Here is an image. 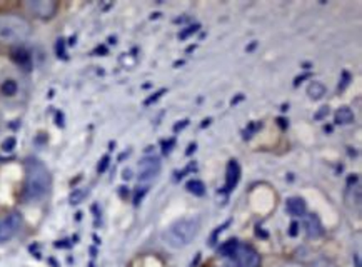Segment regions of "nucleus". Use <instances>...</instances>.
<instances>
[{
  "label": "nucleus",
  "instance_id": "27",
  "mask_svg": "<svg viewBox=\"0 0 362 267\" xmlns=\"http://www.w3.org/2000/svg\"><path fill=\"white\" fill-rule=\"evenodd\" d=\"M15 144H17L15 137H8L7 141L2 144V149H3V151H7V152H10L12 149H15Z\"/></svg>",
  "mask_w": 362,
  "mask_h": 267
},
{
  "label": "nucleus",
  "instance_id": "10",
  "mask_svg": "<svg viewBox=\"0 0 362 267\" xmlns=\"http://www.w3.org/2000/svg\"><path fill=\"white\" fill-rule=\"evenodd\" d=\"M306 232H308V237L310 239H317L324 234L322 224L316 214L306 215Z\"/></svg>",
  "mask_w": 362,
  "mask_h": 267
},
{
  "label": "nucleus",
  "instance_id": "39",
  "mask_svg": "<svg viewBox=\"0 0 362 267\" xmlns=\"http://www.w3.org/2000/svg\"><path fill=\"white\" fill-rule=\"evenodd\" d=\"M209 124H211V119H206V121L202 122V125H201V127H206V125H209Z\"/></svg>",
  "mask_w": 362,
  "mask_h": 267
},
{
  "label": "nucleus",
  "instance_id": "23",
  "mask_svg": "<svg viewBox=\"0 0 362 267\" xmlns=\"http://www.w3.org/2000/svg\"><path fill=\"white\" fill-rule=\"evenodd\" d=\"M351 80H352V75L349 74L347 70H344L342 72V79H340V84H339V91H344V89H346L349 84H351Z\"/></svg>",
  "mask_w": 362,
  "mask_h": 267
},
{
  "label": "nucleus",
  "instance_id": "5",
  "mask_svg": "<svg viewBox=\"0 0 362 267\" xmlns=\"http://www.w3.org/2000/svg\"><path fill=\"white\" fill-rule=\"evenodd\" d=\"M25 8L37 19H50L57 12L59 3L55 0H29L25 2Z\"/></svg>",
  "mask_w": 362,
  "mask_h": 267
},
{
  "label": "nucleus",
  "instance_id": "19",
  "mask_svg": "<svg viewBox=\"0 0 362 267\" xmlns=\"http://www.w3.org/2000/svg\"><path fill=\"white\" fill-rule=\"evenodd\" d=\"M229 226H231V220H225V222L223 224V226H219L216 229L214 232H212V236H211V239H209V245H211V247H214L216 245V243H217V237H219L220 234H223V232L225 231V229H227Z\"/></svg>",
  "mask_w": 362,
  "mask_h": 267
},
{
  "label": "nucleus",
  "instance_id": "15",
  "mask_svg": "<svg viewBox=\"0 0 362 267\" xmlns=\"http://www.w3.org/2000/svg\"><path fill=\"white\" fill-rule=\"evenodd\" d=\"M186 189H187V192L194 194V196H197V197H202L204 194H206V185H204V182L199 179H193V181L187 182Z\"/></svg>",
  "mask_w": 362,
  "mask_h": 267
},
{
  "label": "nucleus",
  "instance_id": "4",
  "mask_svg": "<svg viewBox=\"0 0 362 267\" xmlns=\"http://www.w3.org/2000/svg\"><path fill=\"white\" fill-rule=\"evenodd\" d=\"M22 227V215L19 213H10L0 220V244L8 243L12 237L17 236V232Z\"/></svg>",
  "mask_w": 362,
  "mask_h": 267
},
{
  "label": "nucleus",
  "instance_id": "22",
  "mask_svg": "<svg viewBox=\"0 0 362 267\" xmlns=\"http://www.w3.org/2000/svg\"><path fill=\"white\" fill-rule=\"evenodd\" d=\"M174 146H176V137L169 139V141H162V154H164V155L170 154V152H172Z\"/></svg>",
  "mask_w": 362,
  "mask_h": 267
},
{
  "label": "nucleus",
  "instance_id": "32",
  "mask_svg": "<svg viewBox=\"0 0 362 267\" xmlns=\"http://www.w3.org/2000/svg\"><path fill=\"white\" fill-rule=\"evenodd\" d=\"M297 234H299V224L292 222V224H291V229H289V236L296 237Z\"/></svg>",
  "mask_w": 362,
  "mask_h": 267
},
{
  "label": "nucleus",
  "instance_id": "8",
  "mask_svg": "<svg viewBox=\"0 0 362 267\" xmlns=\"http://www.w3.org/2000/svg\"><path fill=\"white\" fill-rule=\"evenodd\" d=\"M346 204L351 207V209L359 211L361 209V184H359V177L351 176L347 179V189H346Z\"/></svg>",
  "mask_w": 362,
  "mask_h": 267
},
{
  "label": "nucleus",
  "instance_id": "26",
  "mask_svg": "<svg viewBox=\"0 0 362 267\" xmlns=\"http://www.w3.org/2000/svg\"><path fill=\"white\" fill-rule=\"evenodd\" d=\"M165 92H167V91H165V89H160V91H157L154 96H152V97H149V99H147V100H146V102H144V104H146V105H151V104H154V102H157V100H159V99H160V97L165 94Z\"/></svg>",
  "mask_w": 362,
  "mask_h": 267
},
{
  "label": "nucleus",
  "instance_id": "28",
  "mask_svg": "<svg viewBox=\"0 0 362 267\" xmlns=\"http://www.w3.org/2000/svg\"><path fill=\"white\" fill-rule=\"evenodd\" d=\"M109 162H110V158H109V155H104V158L100 159V164H99V167H97V171H99V174H102V172H105V171H107V167H109Z\"/></svg>",
  "mask_w": 362,
  "mask_h": 267
},
{
  "label": "nucleus",
  "instance_id": "30",
  "mask_svg": "<svg viewBox=\"0 0 362 267\" xmlns=\"http://www.w3.org/2000/svg\"><path fill=\"white\" fill-rule=\"evenodd\" d=\"M57 55H59V57L66 59V50H63V39L57 40Z\"/></svg>",
  "mask_w": 362,
  "mask_h": 267
},
{
  "label": "nucleus",
  "instance_id": "33",
  "mask_svg": "<svg viewBox=\"0 0 362 267\" xmlns=\"http://www.w3.org/2000/svg\"><path fill=\"white\" fill-rule=\"evenodd\" d=\"M187 125H189V121H187V119H186V121L179 122V124L174 125V132H179V130H182V129H184V127H187Z\"/></svg>",
  "mask_w": 362,
  "mask_h": 267
},
{
  "label": "nucleus",
  "instance_id": "2",
  "mask_svg": "<svg viewBox=\"0 0 362 267\" xmlns=\"http://www.w3.org/2000/svg\"><path fill=\"white\" fill-rule=\"evenodd\" d=\"M199 229H201V220L197 218H187L176 220L172 226H169L164 232L165 244L174 249H182L189 245L197 237Z\"/></svg>",
  "mask_w": 362,
  "mask_h": 267
},
{
  "label": "nucleus",
  "instance_id": "14",
  "mask_svg": "<svg viewBox=\"0 0 362 267\" xmlns=\"http://www.w3.org/2000/svg\"><path fill=\"white\" fill-rule=\"evenodd\" d=\"M239 241L237 239H229L227 243H224L223 245L219 247V254L223 257H234L236 256L237 249H239Z\"/></svg>",
  "mask_w": 362,
  "mask_h": 267
},
{
  "label": "nucleus",
  "instance_id": "36",
  "mask_svg": "<svg viewBox=\"0 0 362 267\" xmlns=\"http://www.w3.org/2000/svg\"><path fill=\"white\" fill-rule=\"evenodd\" d=\"M354 262H356V267H361V257H359V254H356V256H354Z\"/></svg>",
  "mask_w": 362,
  "mask_h": 267
},
{
  "label": "nucleus",
  "instance_id": "7",
  "mask_svg": "<svg viewBox=\"0 0 362 267\" xmlns=\"http://www.w3.org/2000/svg\"><path fill=\"white\" fill-rule=\"evenodd\" d=\"M234 259H236L234 267H261L262 264L259 252L250 245H239Z\"/></svg>",
  "mask_w": 362,
  "mask_h": 267
},
{
  "label": "nucleus",
  "instance_id": "11",
  "mask_svg": "<svg viewBox=\"0 0 362 267\" xmlns=\"http://www.w3.org/2000/svg\"><path fill=\"white\" fill-rule=\"evenodd\" d=\"M306 202L304 199L301 197H291L287 199V202H285V211H287L289 214L294 215V218H301V215L306 214Z\"/></svg>",
  "mask_w": 362,
  "mask_h": 267
},
{
  "label": "nucleus",
  "instance_id": "6",
  "mask_svg": "<svg viewBox=\"0 0 362 267\" xmlns=\"http://www.w3.org/2000/svg\"><path fill=\"white\" fill-rule=\"evenodd\" d=\"M162 169L160 159L156 158V155H146L144 159H140L139 162V182H147L154 181L157 176H159Z\"/></svg>",
  "mask_w": 362,
  "mask_h": 267
},
{
  "label": "nucleus",
  "instance_id": "37",
  "mask_svg": "<svg viewBox=\"0 0 362 267\" xmlns=\"http://www.w3.org/2000/svg\"><path fill=\"white\" fill-rule=\"evenodd\" d=\"M130 171L129 169H126V171H123V179H130Z\"/></svg>",
  "mask_w": 362,
  "mask_h": 267
},
{
  "label": "nucleus",
  "instance_id": "13",
  "mask_svg": "<svg viewBox=\"0 0 362 267\" xmlns=\"http://www.w3.org/2000/svg\"><path fill=\"white\" fill-rule=\"evenodd\" d=\"M354 112H352L351 109L346 107H340L338 109V112H335V124H340V125H347V124H352L354 122Z\"/></svg>",
  "mask_w": 362,
  "mask_h": 267
},
{
  "label": "nucleus",
  "instance_id": "1",
  "mask_svg": "<svg viewBox=\"0 0 362 267\" xmlns=\"http://www.w3.org/2000/svg\"><path fill=\"white\" fill-rule=\"evenodd\" d=\"M52 177L49 169L39 159H27L25 162V182L22 197L25 202H36L44 199L50 190Z\"/></svg>",
  "mask_w": 362,
  "mask_h": 267
},
{
  "label": "nucleus",
  "instance_id": "40",
  "mask_svg": "<svg viewBox=\"0 0 362 267\" xmlns=\"http://www.w3.org/2000/svg\"><path fill=\"white\" fill-rule=\"evenodd\" d=\"M224 267H234L232 264H227V266H224Z\"/></svg>",
  "mask_w": 362,
  "mask_h": 267
},
{
  "label": "nucleus",
  "instance_id": "29",
  "mask_svg": "<svg viewBox=\"0 0 362 267\" xmlns=\"http://www.w3.org/2000/svg\"><path fill=\"white\" fill-rule=\"evenodd\" d=\"M327 116H329V107H327V105H324V107L319 109V112L316 114V116H314V119H316V121H322V119L327 117Z\"/></svg>",
  "mask_w": 362,
  "mask_h": 267
},
{
  "label": "nucleus",
  "instance_id": "38",
  "mask_svg": "<svg viewBox=\"0 0 362 267\" xmlns=\"http://www.w3.org/2000/svg\"><path fill=\"white\" fill-rule=\"evenodd\" d=\"M105 52H107V49H105V47H99L93 54H105Z\"/></svg>",
  "mask_w": 362,
  "mask_h": 267
},
{
  "label": "nucleus",
  "instance_id": "3",
  "mask_svg": "<svg viewBox=\"0 0 362 267\" xmlns=\"http://www.w3.org/2000/svg\"><path fill=\"white\" fill-rule=\"evenodd\" d=\"M32 27L22 15L0 14V42L2 44H22L29 39Z\"/></svg>",
  "mask_w": 362,
  "mask_h": 267
},
{
  "label": "nucleus",
  "instance_id": "20",
  "mask_svg": "<svg viewBox=\"0 0 362 267\" xmlns=\"http://www.w3.org/2000/svg\"><path fill=\"white\" fill-rule=\"evenodd\" d=\"M85 196H87V190H82V189L74 190V192L70 194V204H80Z\"/></svg>",
  "mask_w": 362,
  "mask_h": 267
},
{
  "label": "nucleus",
  "instance_id": "12",
  "mask_svg": "<svg viewBox=\"0 0 362 267\" xmlns=\"http://www.w3.org/2000/svg\"><path fill=\"white\" fill-rule=\"evenodd\" d=\"M12 59H14L17 66L24 67L25 70H29L32 67V57L25 49H15L14 52H12Z\"/></svg>",
  "mask_w": 362,
  "mask_h": 267
},
{
  "label": "nucleus",
  "instance_id": "21",
  "mask_svg": "<svg viewBox=\"0 0 362 267\" xmlns=\"http://www.w3.org/2000/svg\"><path fill=\"white\" fill-rule=\"evenodd\" d=\"M261 127H262L261 122H250L249 129L244 130V139H250V137H252V135H254L255 132H257V130L261 129Z\"/></svg>",
  "mask_w": 362,
  "mask_h": 267
},
{
  "label": "nucleus",
  "instance_id": "18",
  "mask_svg": "<svg viewBox=\"0 0 362 267\" xmlns=\"http://www.w3.org/2000/svg\"><path fill=\"white\" fill-rule=\"evenodd\" d=\"M199 29H201V25H199V24L189 25V27L182 29L181 33H179V39H181V40H187L190 36H194V33H197Z\"/></svg>",
  "mask_w": 362,
  "mask_h": 267
},
{
  "label": "nucleus",
  "instance_id": "24",
  "mask_svg": "<svg viewBox=\"0 0 362 267\" xmlns=\"http://www.w3.org/2000/svg\"><path fill=\"white\" fill-rule=\"evenodd\" d=\"M147 194V188H137L135 189V194H134V206H139L140 201H142V197Z\"/></svg>",
  "mask_w": 362,
  "mask_h": 267
},
{
  "label": "nucleus",
  "instance_id": "17",
  "mask_svg": "<svg viewBox=\"0 0 362 267\" xmlns=\"http://www.w3.org/2000/svg\"><path fill=\"white\" fill-rule=\"evenodd\" d=\"M308 96L314 100L322 99L326 96V87L321 82H310V86L308 87Z\"/></svg>",
  "mask_w": 362,
  "mask_h": 267
},
{
  "label": "nucleus",
  "instance_id": "34",
  "mask_svg": "<svg viewBox=\"0 0 362 267\" xmlns=\"http://www.w3.org/2000/svg\"><path fill=\"white\" fill-rule=\"evenodd\" d=\"M195 149H197V144H189V147H187V151H186V154L187 155H190L193 154V152H195Z\"/></svg>",
  "mask_w": 362,
  "mask_h": 267
},
{
  "label": "nucleus",
  "instance_id": "9",
  "mask_svg": "<svg viewBox=\"0 0 362 267\" xmlns=\"http://www.w3.org/2000/svg\"><path fill=\"white\" fill-rule=\"evenodd\" d=\"M241 179V165L237 160H229L227 167H225V185H224V192L229 194L236 189V185L239 184Z\"/></svg>",
  "mask_w": 362,
  "mask_h": 267
},
{
  "label": "nucleus",
  "instance_id": "16",
  "mask_svg": "<svg viewBox=\"0 0 362 267\" xmlns=\"http://www.w3.org/2000/svg\"><path fill=\"white\" fill-rule=\"evenodd\" d=\"M17 91H19V84H17V80L14 79L3 80L2 86H0V92L6 97H14L17 94Z\"/></svg>",
  "mask_w": 362,
  "mask_h": 267
},
{
  "label": "nucleus",
  "instance_id": "31",
  "mask_svg": "<svg viewBox=\"0 0 362 267\" xmlns=\"http://www.w3.org/2000/svg\"><path fill=\"white\" fill-rule=\"evenodd\" d=\"M310 77H312V74H310V72H308V74H302V75H299V77H296V80H294V87L299 86V84L302 82V80L310 79Z\"/></svg>",
  "mask_w": 362,
  "mask_h": 267
},
{
  "label": "nucleus",
  "instance_id": "25",
  "mask_svg": "<svg viewBox=\"0 0 362 267\" xmlns=\"http://www.w3.org/2000/svg\"><path fill=\"white\" fill-rule=\"evenodd\" d=\"M310 267H335V264L329 259H326V257H321V259L314 261L312 266Z\"/></svg>",
  "mask_w": 362,
  "mask_h": 267
},
{
  "label": "nucleus",
  "instance_id": "35",
  "mask_svg": "<svg viewBox=\"0 0 362 267\" xmlns=\"http://www.w3.org/2000/svg\"><path fill=\"white\" fill-rule=\"evenodd\" d=\"M278 122H279L280 129H285V127H287V121H285V119H278Z\"/></svg>",
  "mask_w": 362,
  "mask_h": 267
}]
</instances>
